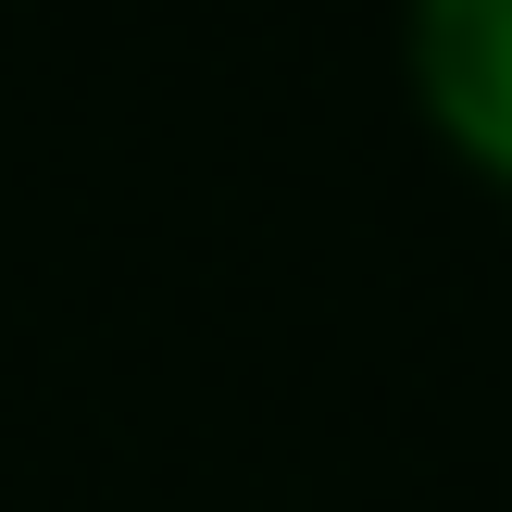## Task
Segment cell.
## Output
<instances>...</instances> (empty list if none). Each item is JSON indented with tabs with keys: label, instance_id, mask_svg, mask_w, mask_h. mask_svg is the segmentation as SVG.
<instances>
[{
	"label": "cell",
	"instance_id": "1",
	"mask_svg": "<svg viewBox=\"0 0 512 512\" xmlns=\"http://www.w3.org/2000/svg\"><path fill=\"white\" fill-rule=\"evenodd\" d=\"M413 63L438 113L488 163H512V0H413Z\"/></svg>",
	"mask_w": 512,
	"mask_h": 512
}]
</instances>
